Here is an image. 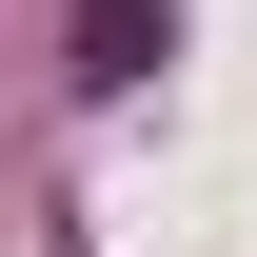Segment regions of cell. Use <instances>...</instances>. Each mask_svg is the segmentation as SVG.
<instances>
[{"instance_id":"1","label":"cell","mask_w":257,"mask_h":257,"mask_svg":"<svg viewBox=\"0 0 257 257\" xmlns=\"http://www.w3.org/2000/svg\"><path fill=\"white\" fill-rule=\"evenodd\" d=\"M159 40H178V0H79V99L159 79Z\"/></svg>"}]
</instances>
